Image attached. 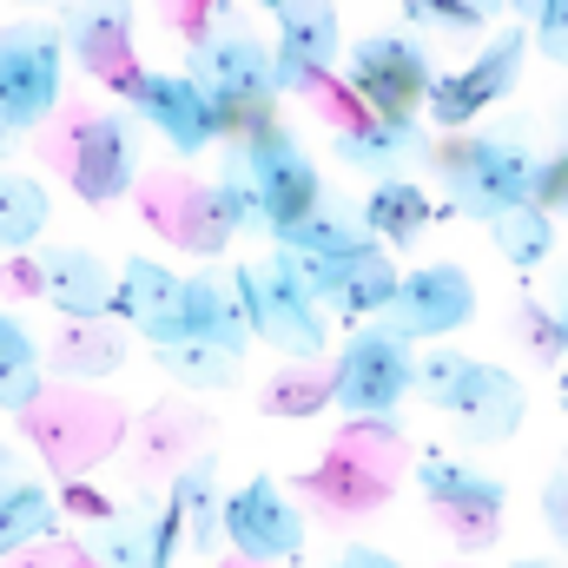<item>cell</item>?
<instances>
[{
  "mask_svg": "<svg viewBox=\"0 0 568 568\" xmlns=\"http://www.w3.org/2000/svg\"><path fill=\"white\" fill-rule=\"evenodd\" d=\"M67 179L87 205H120L133 185H140V120L120 106V113H93L80 133H73V152H67Z\"/></svg>",
  "mask_w": 568,
  "mask_h": 568,
  "instance_id": "8fae6325",
  "label": "cell"
},
{
  "mask_svg": "<svg viewBox=\"0 0 568 568\" xmlns=\"http://www.w3.org/2000/svg\"><path fill=\"white\" fill-rule=\"evenodd\" d=\"M429 126L424 120H351L331 133V152L344 172H371L377 179H404V165H424L429 159Z\"/></svg>",
  "mask_w": 568,
  "mask_h": 568,
  "instance_id": "d6986e66",
  "label": "cell"
},
{
  "mask_svg": "<svg viewBox=\"0 0 568 568\" xmlns=\"http://www.w3.org/2000/svg\"><path fill=\"white\" fill-rule=\"evenodd\" d=\"M265 13L278 20V47H272V87H278V100L284 93H311L331 73L337 47H344L337 7H324V0H272Z\"/></svg>",
  "mask_w": 568,
  "mask_h": 568,
  "instance_id": "4fadbf2b",
  "label": "cell"
},
{
  "mask_svg": "<svg viewBox=\"0 0 568 568\" xmlns=\"http://www.w3.org/2000/svg\"><path fill=\"white\" fill-rule=\"evenodd\" d=\"M390 291H397V265H390V252H377V245H364V252H351L344 258V284H337V317H357V324H377L384 317V304H390Z\"/></svg>",
  "mask_w": 568,
  "mask_h": 568,
  "instance_id": "83f0119b",
  "label": "cell"
},
{
  "mask_svg": "<svg viewBox=\"0 0 568 568\" xmlns=\"http://www.w3.org/2000/svg\"><path fill=\"white\" fill-rule=\"evenodd\" d=\"M344 80L371 106V120H417L429 80H436V60L417 33H364L344 53Z\"/></svg>",
  "mask_w": 568,
  "mask_h": 568,
  "instance_id": "ba28073f",
  "label": "cell"
},
{
  "mask_svg": "<svg viewBox=\"0 0 568 568\" xmlns=\"http://www.w3.org/2000/svg\"><path fill=\"white\" fill-rule=\"evenodd\" d=\"M469 351H456V344H436L417 357V371H410V397H424L429 410H449V397L463 390V377H469Z\"/></svg>",
  "mask_w": 568,
  "mask_h": 568,
  "instance_id": "1f68e13d",
  "label": "cell"
},
{
  "mask_svg": "<svg viewBox=\"0 0 568 568\" xmlns=\"http://www.w3.org/2000/svg\"><path fill=\"white\" fill-rule=\"evenodd\" d=\"M219 542H232L239 562L278 568V562H297L304 556L311 523H304V509L278 489V476H252L245 489H225L219 496Z\"/></svg>",
  "mask_w": 568,
  "mask_h": 568,
  "instance_id": "9c48e42d",
  "label": "cell"
},
{
  "mask_svg": "<svg viewBox=\"0 0 568 568\" xmlns=\"http://www.w3.org/2000/svg\"><path fill=\"white\" fill-rule=\"evenodd\" d=\"M179 73L199 87V100H205V113H212V126H219L225 145H239V140H252V133H265V126H278L272 47H265L245 20H219L212 33H199Z\"/></svg>",
  "mask_w": 568,
  "mask_h": 568,
  "instance_id": "6da1fadb",
  "label": "cell"
},
{
  "mask_svg": "<svg viewBox=\"0 0 568 568\" xmlns=\"http://www.w3.org/2000/svg\"><path fill=\"white\" fill-rule=\"evenodd\" d=\"M443 185V212H463L476 225H489L496 212L529 199L536 179V152H529V120H509L503 133H456L436 140L424 159Z\"/></svg>",
  "mask_w": 568,
  "mask_h": 568,
  "instance_id": "7a4b0ae2",
  "label": "cell"
},
{
  "mask_svg": "<svg viewBox=\"0 0 568 568\" xmlns=\"http://www.w3.org/2000/svg\"><path fill=\"white\" fill-rule=\"evenodd\" d=\"M509 568H568V562H549V556H523V562H509Z\"/></svg>",
  "mask_w": 568,
  "mask_h": 568,
  "instance_id": "7bdbcfd3",
  "label": "cell"
},
{
  "mask_svg": "<svg viewBox=\"0 0 568 568\" xmlns=\"http://www.w3.org/2000/svg\"><path fill=\"white\" fill-rule=\"evenodd\" d=\"M53 529H60V509H53V496L40 483L20 476V483L0 489V556L40 549V542H53Z\"/></svg>",
  "mask_w": 568,
  "mask_h": 568,
  "instance_id": "4316f807",
  "label": "cell"
},
{
  "mask_svg": "<svg viewBox=\"0 0 568 568\" xmlns=\"http://www.w3.org/2000/svg\"><path fill=\"white\" fill-rule=\"evenodd\" d=\"M87 556L100 568H172L179 523H172L165 496H133L126 509H106L87 529Z\"/></svg>",
  "mask_w": 568,
  "mask_h": 568,
  "instance_id": "9a60e30c",
  "label": "cell"
},
{
  "mask_svg": "<svg viewBox=\"0 0 568 568\" xmlns=\"http://www.w3.org/2000/svg\"><path fill=\"white\" fill-rule=\"evenodd\" d=\"M40 364H53V371L73 377V384H93V377H106V371L120 364V337H113L106 324H67L60 344H53V357H40Z\"/></svg>",
  "mask_w": 568,
  "mask_h": 568,
  "instance_id": "f546056e",
  "label": "cell"
},
{
  "mask_svg": "<svg viewBox=\"0 0 568 568\" xmlns=\"http://www.w3.org/2000/svg\"><path fill=\"white\" fill-rule=\"evenodd\" d=\"M417 489L424 503L463 536V549H489L496 529H503V509H509V489L469 463H449V456H424L417 463Z\"/></svg>",
  "mask_w": 568,
  "mask_h": 568,
  "instance_id": "7c38bea8",
  "label": "cell"
},
{
  "mask_svg": "<svg viewBox=\"0 0 568 568\" xmlns=\"http://www.w3.org/2000/svg\"><path fill=\"white\" fill-rule=\"evenodd\" d=\"M179 344H212L225 357L245 364V311H239V291L225 284V272H192L179 278Z\"/></svg>",
  "mask_w": 568,
  "mask_h": 568,
  "instance_id": "44dd1931",
  "label": "cell"
},
{
  "mask_svg": "<svg viewBox=\"0 0 568 568\" xmlns=\"http://www.w3.org/2000/svg\"><path fill=\"white\" fill-rule=\"evenodd\" d=\"M523 324H529V351H536L542 364H556V357H562V337H556V317H549V311H523Z\"/></svg>",
  "mask_w": 568,
  "mask_h": 568,
  "instance_id": "74e56055",
  "label": "cell"
},
{
  "mask_svg": "<svg viewBox=\"0 0 568 568\" xmlns=\"http://www.w3.org/2000/svg\"><path fill=\"white\" fill-rule=\"evenodd\" d=\"M556 337H562V357H568V272L556 284Z\"/></svg>",
  "mask_w": 568,
  "mask_h": 568,
  "instance_id": "ab89813d",
  "label": "cell"
},
{
  "mask_svg": "<svg viewBox=\"0 0 568 568\" xmlns=\"http://www.w3.org/2000/svg\"><path fill=\"white\" fill-rule=\"evenodd\" d=\"M449 424L463 429V443H476V449H496V443H509L523 417H529V390H523V377L516 371H503V364H469V377H463V390L449 397V410H443Z\"/></svg>",
  "mask_w": 568,
  "mask_h": 568,
  "instance_id": "e0dca14e",
  "label": "cell"
},
{
  "mask_svg": "<svg viewBox=\"0 0 568 568\" xmlns=\"http://www.w3.org/2000/svg\"><path fill=\"white\" fill-rule=\"evenodd\" d=\"M317 404H331V397H324V377H311V371H278L272 390H265V410L272 417H304Z\"/></svg>",
  "mask_w": 568,
  "mask_h": 568,
  "instance_id": "836d02e7",
  "label": "cell"
},
{
  "mask_svg": "<svg viewBox=\"0 0 568 568\" xmlns=\"http://www.w3.org/2000/svg\"><path fill=\"white\" fill-rule=\"evenodd\" d=\"M47 225H53L47 185L20 165H0V252H27Z\"/></svg>",
  "mask_w": 568,
  "mask_h": 568,
  "instance_id": "d4e9b609",
  "label": "cell"
},
{
  "mask_svg": "<svg viewBox=\"0 0 568 568\" xmlns=\"http://www.w3.org/2000/svg\"><path fill=\"white\" fill-rule=\"evenodd\" d=\"M529 205L549 212V219H568V152H549L536 159V179H529Z\"/></svg>",
  "mask_w": 568,
  "mask_h": 568,
  "instance_id": "d590c367",
  "label": "cell"
},
{
  "mask_svg": "<svg viewBox=\"0 0 568 568\" xmlns=\"http://www.w3.org/2000/svg\"><path fill=\"white\" fill-rule=\"evenodd\" d=\"M529 20H523V33L556 60V67H568V0H536V7H523Z\"/></svg>",
  "mask_w": 568,
  "mask_h": 568,
  "instance_id": "e575fe53",
  "label": "cell"
},
{
  "mask_svg": "<svg viewBox=\"0 0 568 568\" xmlns=\"http://www.w3.org/2000/svg\"><path fill=\"white\" fill-rule=\"evenodd\" d=\"M357 219H364V232H371L377 252H410L436 225V205H429V192L417 179H377L371 199L357 205Z\"/></svg>",
  "mask_w": 568,
  "mask_h": 568,
  "instance_id": "603a6c76",
  "label": "cell"
},
{
  "mask_svg": "<svg viewBox=\"0 0 568 568\" xmlns=\"http://www.w3.org/2000/svg\"><path fill=\"white\" fill-rule=\"evenodd\" d=\"M225 278H232V291H239L245 331H252L258 344H272V351L291 357V364L324 357V344H331V317H324L297 284L284 278L278 258H265V265H232Z\"/></svg>",
  "mask_w": 568,
  "mask_h": 568,
  "instance_id": "277c9868",
  "label": "cell"
},
{
  "mask_svg": "<svg viewBox=\"0 0 568 568\" xmlns=\"http://www.w3.org/2000/svg\"><path fill=\"white\" fill-rule=\"evenodd\" d=\"M133 7H120V0H93V7H67L60 20H53V33H60V53H73L93 80H106V87H133Z\"/></svg>",
  "mask_w": 568,
  "mask_h": 568,
  "instance_id": "2e32d148",
  "label": "cell"
},
{
  "mask_svg": "<svg viewBox=\"0 0 568 568\" xmlns=\"http://www.w3.org/2000/svg\"><path fill=\"white\" fill-rule=\"evenodd\" d=\"M410 371H417V351L397 344L384 324H364L344 337L337 371L324 377V397L351 424H377V417H397V404L410 397Z\"/></svg>",
  "mask_w": 568,
  "mask_h": 568,
  "instance_id": "5b68a950",
  "label": "cell"
},
{
  "mask_svg": "<svg viewBox=\"0 0 568 568\" xmlns=\"http://www.w3.org/2000/svg\"><path fill=\"white\" fill-rule=\"evenodd\" d=\"M364 245H371V232H364L357 205H344V199H331V192L278 239V252H297V258H351V252H364Z\"/></svg>",
  "mask_w": 568,
  "mask_h": 568,
  "instance_id": "cb8c5ba5",
  "label": "cell"
},
{
  "mask_svg": "<svg viewBox=\"0 0 568 568\" xmlns=\"http://www.w3.org/2000/svg\"><path fill=\"white\" fill-rule=\"evenodd\" d=\"M113 317L133 324L152 351L179 344V272L159 258H126L113 272Z\"/></svg>",
  "mask_w": 568,
  "mask_h": 568,
  "instance_id": "ffe728a7",
  "label": "cell"
},
{
  "mask_svg": "<svg viewBox=\"0 0 568 568\" xmlns=\"http://www.w3.org/2000/svg\"><path fill=\"white\" fill-rule=\"evenodd\" d=\"M549 126H556V152H568V93L556 100V113H549Z\"/></svg>",
  "mask_w": 568,
  "mask_h": 568,
  "instance_id": "b9f144b4",
  "label": "cell"
},
{
  "mask_svg": "<svg viewBox=\"0 0 568 568\" xmlns=\"http://www.w3.org/2000/svg\"><path fill=\"white\" fill-rule=\"evenodd\" d=\"M542 523H549V536L568 549V463L542 483Z\"/></svg>",
  "mask_w": 568,
  "mask_h": 568,
  "instance_id": "8d00e7d4",
  "label": "cell"
},
{
  "mask_svg": "<svg viewBox=\"0 0 568 568\" xmlns=\"http://www.w3.org/2000/svg\"><path fill=\"white\" fill-rule=\"evenodd\" d=\"M60 80H67V53L53 20H7L0 27V133L7 140L33 133L60 106Z\"/></svg>",
  "mask_w": 568,
  "mask_h": 568,
  "instance_id": "8992f818",
  "label": "cell"
},
{
  "mask_svg": "<svg viewBox=\"0 0 568 568\" xmlns=\"http://www.w3.org/2000/svg\"><path fill=\"white\" fill-rule=\"evenodd\" d=\"M489 239H496V252H503L516 272H536V265L556 258V219L536 212L529 199L509 205V212H496V219H489Z\"/></svg>",
  "mask_w": 568,
  "mask_h": 568,
  "instance_id": "f1b7e54d",
  "label": "cell"
},
{
  "mask_svg": "<svg viewBox=\"0 0 568 568\" xmlns=\"http://www.w3.org/2000/svg\"><path fill=\"white\" fill-rule=\"evenodd\" d=\"M7 145H13V140H7V133H0V152H7Z\"/></svg>",
  "mask_w": 568,
  "mask_h": 568,
  "instance_id": "ee69618b",
  "label": "cell"
},
{
  "mask_svg": "<svg viewBox=\"0 0 568 568\" xmlns=\"http://www.w3.org/2000/svg\"><path fill=\"white\" fill-rule=\"evenodd\" d=\"M397 13L410 27H424V33H489V7L483 0H404Z\"/></svg>",
  "mask_w": 568,
  "mask_h": 568,
  "instance_id": "d6a6232c",
  "label": "cell"
},
{
  "mask_svg": "<svg viewBox=\"0 0 568 568\" xmlns=\"http://www.w3.org/2000/svg\"><path fill=\"white\" fill-rule=\"evenodd\" d=\"M7 483H20V456H13V443L0 436V489H7Z\"/></svg>",
  "mask_w": 568,
  "mask_h": 568,
  "instance_id": "60d3db41",
  "label": "cell"
},
{
  "mask_svg": "<svg viewBox=\"0 0 568 568\" xmlns=\"http://www.w3.org/2000/svg\"><path fill=\"white\" fill-rule=\"evenodd\" d=\"M523 67H529V33H523V20H509V27L489 33V47H483L469 67L429 80V93H424L429 126H443V133L476 126L496 100H509V93L523 87Z\"/></svg>",
  "mask_w": 568,
  "mask_h": 568,
  "instance_id": "52a82bcc",
  "label": "cell"
},
{
  "mask_svg": "<svg viewBox=\"0 0 568 568\" xmlns=\"http://www.w3.org/2000/svg\"><path fill=\"white\" fill-rule=\"evenodd\" d=\"M225 152L239 159V172H245V185H252V199H258V232H265L272 245L331 192L324 172H317V159L304 152V140H297L284 120L265 126V133H252V140L225 145Z\"/></svg>",
  "mask_w": 568,
  "mask_h": 568,
  "instance_id": "3957f363",
  "label": "cell"
},
{
  "mask_svg": "<svg viewBox=\"0 0 568 568\" xmlns=\"http://www.w3.org/2000/svg\"><path fill=\"white\" fill-rule=\"evenodd\" d=\"M331 568H404V562H397V556H384V549H371V542H351Z\"/></svg>",
  "mask_w": 568,
  "mask_h": 568,
  "instance_id": "f35d334b",
  "label": "cell"
},
{
  "mask_svg": "<svg viewBox=\"0 0 568 568\" xmlns=\"http://www.w3.org/2000/svg\"><path fill=\"white\" fill-rule=\"evenodd\" d=\"M219 456L205 449V456H192L172 483H165V509H172V523H179V536H185V549L192 556H219L225 542H219Z\"/></svg>",
  "mask_w": 568,
  "mask_h": 568,
  "instance_id": "7402d4cb",
  "label": "cell"
},
{
  "mask_svg": "<svg viewBox=\"0 0 568 568\" xmlns=\"http://www.w3.org/2000/svg\"><path fill=\"white\" fill-rule=\"evenodd\" d=\"M47 351L33 344V331L0 311V410H33L40 404V384H47Z\"/></svg>",
  "mask_w": 568,
  "mask_h": 568,
  "instance_id": "484cf974",
  "label": "cell"
},
{
  "mask_svg": "<svg viewBox=\"0 0 568 568\" xmlns=\"http://www.w3.org/2000/svg\"><path fill=\"white\" fill-rule=\"evenodd\" d=\"M476 317V284L463 265H424V272H397V291L384 304V331L397 344H449L463 324Z\"/></svg>",
  "mask_w": 568,
  "mask_h": 568,
  "instance_id": "30bf717a",
  "label": "cell"
},
{
  "mask_svg": "<svg viewBox=\"0 0 568 568\" xmlns=\"http://www.w3.org/2000/svg\"><path fill=\"white\" fill-rule=\"evenodd\" d=\"M159 357V371L172 377V384H185V390H232L239 384V357H225V351H212V344H165V351H152Z\"/></svg>",
  "mask_w": 568,
  "mask_h": 568,
  "instance_id": "4dcf8cb0",
  "label": "cell"
},
{
  "mask_svg": "<svg viewBox=\"0 0 568 568\" xmlns=\"http://www.w3.org/2000/svg\"><path fill=\"white\" fill-rule=\"evenodd\" d=\"M33 291L67 324H106L113 317V265L87 245H47L33 265Z\"/></svg>",
  "mask_w": 568,
  "mask_h": 568,
  "instance_id": "ac0fdd59",
  "label": "cell"
},
{
  "mask_svg": "<svg viewBox=\"0 0 568 568\" xmlns=\"http://www.w3.org/2000/svg\"><path fill=\"white\" fill-rule=\"evenodd\" d=\"M126 113L152 126L159 140L172 145L179 159H199L205 145L219 140V126H212V113H205V100H199V87L179 73V67H152V73H133V87H126Z\"/></svg>",
  "mask_w": 568,
  "mask_h": 568,
  "instance_id": "5bb4252c",
  "label": "cell"
}]
</instances>
